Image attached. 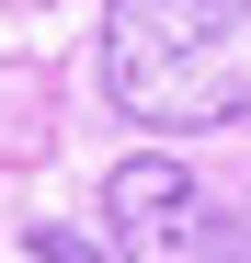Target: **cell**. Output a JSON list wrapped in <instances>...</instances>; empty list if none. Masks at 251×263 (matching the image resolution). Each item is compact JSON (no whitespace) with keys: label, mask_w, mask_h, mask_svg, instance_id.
I'll return each instance as SVG.
<instances>
[{"label":"cell","mask_w":251,"mask_h":263,"mask_svg":"<svg viewBox=\"0 0 251 263\" xmlns=\"http://www.w3.org/2000/svg\"><path fill=\"white\" fill-rule=\"evenodd\" d=\"M103 92L149 138H205L251 115V0H114Z\"/></svg>","instance_id":"1"},{"label":"cell","mask_w":251,"mask_h":263,"mask_svg":"<svg viewBox=\"0 0 251 263\" xmlns=\"http://www.w3.org/2000/svg\"><path fill=\"white\" fill-rule=\"evenodd\" d=\"M34 263H103V252L80 240V229H57V217H46V229H34Z\"/></svg>","instance_id":"3"},{"label":"cell","mask_w":251,"mask_h":263,"mask_svg":"<svg viewBox=\"0 0 251 263\" xmlns=\"http://www.w3.org/2000/svg\"><path fill=\"white\" fill-rule=\"evenodd\" d=\"M103 240H114L126 263H240V252H251L240 217L205 195L183 160H160V149H137V160L103 172Z\"/></svg>","instance_id":"2"}]
</instances>
